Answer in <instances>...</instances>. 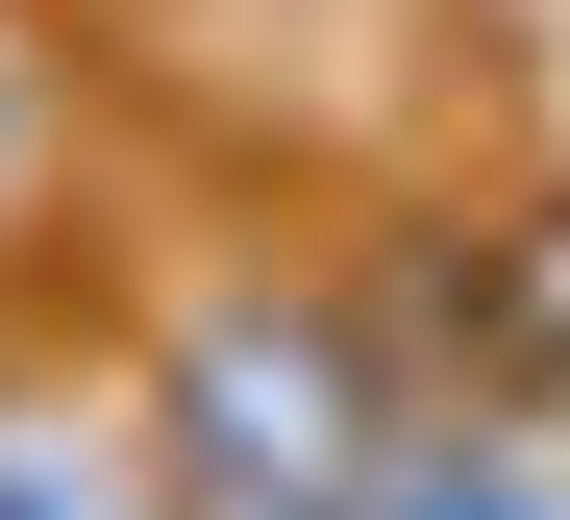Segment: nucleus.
<instances>
[{"label": "nucleus", "mask_w": 570, "mask_h": 520, "mask_svg": "<svg viewBox=\"0 0 570 520\" xmlns=\"http://www.w3.org/2000/svg\"><path fill=\"white\" fill-rule=\"evenodd\" d=\"M0 520H174V471H149V422H125V396L0 372Z\"/></svg>", "instance_id": "nucleus-3"}, {"label": "nucleus", "mask_w": 570, "mask_h": 520, "mask_svg": "<svg viewBox=\"0 0 570 520\" xmlns=\"http://www.w3.org/2000/svg\"><path fill=\"white\" fill-rule=\"evenodd\" d=\"M26 174H50V50L0 26V198H26Z\"/></svg>", "instance_id": "nucleus-5"}, {"label": "nucleus", "mask_w": 570, "mask_h": 520, "mask_svg": "<svg viewBox=\"0 0 570 520\" xmlns=\"http://www.w3.org/2000/svg\"><path fill=\"white\" fill-rule=\"evenodd\" d=\"M372 520H570V422L546 396H422L372 447Z\"/></svg>", "instance_id": "nucleus-2"}, {"label": "nucleus", "mask_w": 570, "mask_h": 520, "mask_svg": "<svg viewBox=\"0 0 570 520\" xmlns=\"http://www.w3.org/2000/svg\"><path fill=\"white\" fill-rule=\"evenodd\" d=\"M471 347H497V396H546V422H570V224H521L497 273H471Z\"/></svg>", "instance_id": "nucleus-4"}, {"label": "nucleus", "mask_w": 570, "mask_h": 520, "mask_svg": "<svg viewBox=\"0 0 570 520\" xmlns=\"http://www.w3.org/2000/svg\"><path fill=\"white\" fill-rule=\"evenodd\" d=\"M372 447H397V396H372L347 297H199L174 323V396H149L174 520H372Z\"/></svg>", "instance_id": "nucleus-1"}]
</instances>
